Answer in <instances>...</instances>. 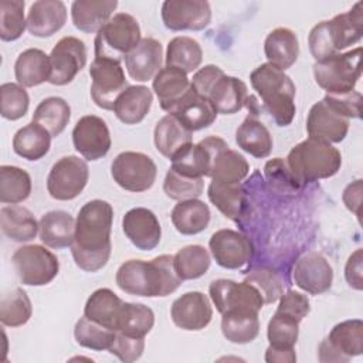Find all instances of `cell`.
Here are the masks:
<instances>
[{
	"mask_svg": "<svg viewBox=\"0 0 363 363\" xmlns=\"http://www.w3.org/2000/svg\"><path fill=\"white\" fill-rule=\"evenodd\" d=\"M116 330L108 329L98 322L86 318H79L74 328V336L79 346L91 350H109Z\"/></svg>",
	"mask_w": 363,
	"mask_h": 363,
	"instance_id": "obj_48",
	"label": "cell"
},
{
	"mask_svg": "<svg viewBox=\"0 0 363 363\" xmlns=\"http://www.w3.org/2000/svg\"><path fill=\"white\" fill-rule=\"evenodd\" d=\"M362 47L340 52L313 64L316 84L329 95H340L354 91L362 75L360 69Z\"/></svg>",
	"mask_w": 363,
	"mask_h": 363,
	"instance_id": "obj_6",
	"label": "cell"
},
{
	"mask_svg": "<svg viewBox=\"0 0 363 363\" xmlns=\"http://www.w3.org/2000/svg\"><path fill=\"white\" fill-rule=\"evenodd\" d=\"M299 320L275 311L267 326V337L269 346L279 349H292L299 336Z\"/></svg>",
	"mask_w": 363,
	"mask_h": 363,
	"instance_id": "obj_49",
	"label": "cell"
},
{
	"mask_svg": "<svg viewBox=\"0 0 363 363\" xmlns=\"http://www.w3.org/2000/svg\"><path fill=\"white\" fill-rule=\"evenodd\" d=\"M248 96L244 81L224 74L211 86L207 99L211 102L217 113L233 115L245 106Z\"/></svg>",
	"mask_w": 363,
	"mask_h": 363,
	"instance_id": "obj_26",
	"label": "cell"
},
{
	"mask_svg": "<svg viewBox=\"0 0 363 363\" xmlns=\"http://www.w3.org/2000/svg\"><path fill=\"white\" fill-rule=\"evenodd\" d=\"M33 315V305L23 288H14L0 301V322L3 326L18 328L26 325Z\"/></svg>",
	"mask_w": 363,
	"mask_h": 363,
	"instance_id": "obj_47",
	"label": "cell"
},
{
	"mask_svg": "<svg viewBox=\"0 0 363 363\" xmlns=\"http://www.w3.org/2000/svg\"><path fill=\"white\" fill-rule=\"evenodd\" d=\"M211 264L208 251L199 244L187 245L173 255V265L182 281L197 279L203 277Z\"/></svg>",
	"mask_w": 363,
	"mask_h": 363,
	"instance_id": "obj_44",
	"label": "cell"
},
{
	"mask_svg": "<svg viewBox=\"0 0 363 363\" xmlns=\"http://www.w3.org/2000/svg\"><path fill=\"white\" fill-rule=\"evenodd\" d=\"M203 61L200 44L187 35H179L169 41L166 50V65L182 69L186 74L196 71Z\"/></svg>",
	"mask_w": 363,
	"mask_h": 363,
	"instance_id": "obj_42",
	"label": "cell"
},
{
	"mask_svg": "<svg viewBox=\"0 0 363 363\" xmlns=\"http://www.w3.org/2000/svg\"><path fill=\"white\" fill-rule=\"evenodd\" d=\"M193 132L186 129L182 122L172 113L157 121L153 132V140L157 152L172 159L183 146L191 143Z\"/></svg>",
	"mask_w": 363,
	"mask_h": 363,
	"instance_id": "obj_35",
	"label": "cell"
},
{
	"mask_svg": "<svg viewBox=\"0 0 363 363\" xmlns=\"http://www.w3.org/2000/svg\"><path fill=\"white\" fill-rule=\"evenodd\" d=\"M286 166L303 184L335 176L340 170L342 155L332 143L308 138L289 150Z\"/></svg>",
	"mask_w": 363,
	"mask_h": 363,
	"instance_id": "obj_5",
	"label": "cell"
},
{
	"mask_svg": "<svg viewBox=\"0 0 363 363\" xmlns=\"http://www.w3.org/2000/svg\"><path fill=\"white\" fill-rule=\"evenodd\" d=\"M51 77L50 84L67 85L86 65L85 43L77 37H62L50 52Z\"/></svg>",
	"mask_w": 363,
	"mask_h": 363,
	"instance_id": "obj_16",
	"label": "cell"
},
{
	"mask_svg": "<svg viewBox=\"0 0 363 363\" xmlns=\"http://www.w3.org/2000/svg\"><path fill=\"white\" fill-rule=\"evenodd\" d=\"M343 203L350 210L354 213L357 218H360V206H362V179H357L352 182L350 184L346 186L342 194Z\"/></svg>",
	"mask_w": 363,
	"mask_h": 363,
	"instance_id": "obj_59",
	"label": "cell"
},
{
	"mask_svg": "<svg viewBox=\"0 0 363 363\" xmlns=\"http://www.w3.org/2000/svg\"><path fill=\"white\" fill-rule=\"evenodd\" d=\"M349 119L337 113L323 99L312 105L306 118L308 136L328 143L342 142L349 132Z\"/></svg>",
	"mask_w": 363,
	"mask_h": 363,
	"instance_id": "obj_22",
	"label": "cell"
},
{
	"mask_svg": "<svg viewBox=\"0 0 363 363\" xmlns=\"http://www.w3.org/2000/svg\"><path fill=\"white\" fill-rule=\"evenodd\" d=\"M160 14L172 31H200L211 21V7L206 0H166Z\"/></svg>",
	"mask_w": 363,
	"mask_h": 363,
	"instance_id": "obj_15",
	"label": "cell"
},
{
	"mask_svg": "<svg viewBox=\"0 0 363 363\" xmlns=\"http://www.w3.org/2000/svg\"><path fill=\"white\" fill-rule=\"evenodd\" d=\"M72 143L84 159L91 162L102 159L112 145L106 122L96 115L79 118L72 129Z\"/></svg>",
	"mask_w": 363,
	"mask_h": 363,
	"instance_id": "obj_18",
	"label": "cell"
},
{
	"mask_svg": "<svg viewBox=\"0 0 363 363\" xmlns=\"http://www.w3.org/2000/svg\"><path fill=\"white\" fill-rule=\"evenodd\" d=\"M363 35V3L357 1L349 11L312 27L308 44L315 61L340 54L359 43Z\"/></svg>",
	"mask_w": 363,
	"mask_h": 363,
	"instance_id": "obj_3",
	"label": "cell"
},
{
	"mask_svg": "<svg viewBox=\"0 0 363 363\" xmlns=\"http://www.w3.org/2000/svg\"><path fill=\"white\" fill-rule=\"evenodd\" d=\"M67 21V7L61 0H38L30 6L27 30L31 35L45 38L58 33Z\"/></svg>",
	"mask_w": 363,
	"mask_h": 363,
	"instance_id": "obj_24",
	"label": "cell"
},
{
	"mask_svg": "<svg viewBox=\"0 0 363 363\" xmlns=\"http://www.w3.org/2000/svg\"><path fill=\"white\" fill-rule=\"evenodd\" d=\"M145 350V337H133L121 332L115 333V339L109 352L125 363L136 362Z\"/></svg>",
	"mask_w": 363,
	"mask_h": 363,
	"instance_id": "obj_54",
	"label": "cell"
},
{
	"mask_svg": "<svg viewBox=\"0 0 363 363\" xmlns=\"http://www.w3.org/2000/svg\"><path fill=\"white\" fill-rule=\"evenodd\" d=\"M0 95V113L4 119L17 121L27 113L30 106V98L24 86L14 82L1 84Z\"/></svg>",
	"mask_w": 363,
	"mask_h": 363,
	"instance_id": "obj_52",
	"label": "cell"
},
{
	"mask_svg": "<svg viewBox=\"0 0 363 363\" xmlns=\"http://www.w3.org/2000/svg\"><path fill=\"white\" fill-rule=\"evenodd\" d=\"M122 230L126 238L142 251L155 250L162 237V227L156 214L145 207H135L125 213Z\"/></svg>",
	"mask_w": 363,
	"mask_h": 363,
	"instance_id": "obj_21",
	"label": "cell"
},
{
	"mask_svg": "<svg viewBox=\"0 0 363 363\" xmlns=\"http://www.w3.org/2000/svg\"><path fill=\"white\" fill-rule=\"evenodd\" d=\"M170 160V167L183 176L203 179L210 174L211 155L201 140L183 146Z\"/></svg>",
	"mask_w": 363,
	"mask_h": 363,
	"instance_id": "obj_39",
	"label": "cell"
},
{
	"mask_svg": "<svg viewBox=\"0 0 363 363\" xmlns=\"http://www.w3.org/2000/svg\"><path fill=\"white\" fill-rule=\"evenodd\" d=\"M170 218L174 228L180 234L196 235L208 227L211 213L204 201L199 199H190L179 201L173 207Z\"/></svg>",
	"mask_w": 363,
	"mask_h": 363,
	"instance_id": "obj_36",
	"label": "cell"
},
{
	"mask_svg": "<svg viewBox=\"0 0 363 363\" xmlns=\"http://www.w3.org/2000/svg\"><path fill=\"white\" fill-rule=\"evenodd\" d=\"M265 362L268 363H295L296 362V353L292 349H279L268 346L265 350Z\"/></svg>",
	"mask_w": 363,
	"mask_h": 363,
	"instance_id": "obj_60",
	"label": "cell"
},
{
	"mask_svg": "<svg viewBox=\"0 0 363 363\" xmlns=\"http://www.w3.org/2000/svg\"><path fill=\"white\" fill-rule=\"evenodd\" d=\"M277 311L286 313L296 320H302L311 311V302L309 298L298 291H286L279 296V303Z\"/></svg>",
	"mask_w": 363,
	"mask_h": 363,
	"instance_id": "obj_56",
	"label": "cell"
},
{
	"mask_svg": "<svg viewBox=\"0 0 363 363\" xmlns=\"http://www.w3.org/2000/svg\"><path fill=\"white\" fill-rule=\"evenodd\" d=\"M11 264L23 285L43 286L60 271V261L50 250L38 244L23 245L11 255Z\"/></svg>",
	"mask_w": 363,
	"mask_h": 363,
	"instance_id": "obj_8",
	"label": "cell"
},
{
	"mask_svg": "<svg viewBox=\"0 0 363 363\" xmlns=\"http://www.w3.org/2000/svg\"><path fill=\"white\" fill-rule=\"evenodd\" d=\"M169 113L174 115L190 132L208 128L218 115L211 102L206 96L196 92L193 86Z\"/></svg>",
	"mask_w": 363,
	"mask_h": 363,
	"instance_id": "obj_25",
	"label": "cell"
},
{
	"mask_svg": "<svg viewBox=\"0 0 363 363\" xmlns=\"http://www.w3.org/2000/svg\"><path fill=\"white\" fill-rule=\"evenodd\" d=\"M173 323L183 330H201L213 318V308L207 295L199 291L186 292L170 308Z\"/></svg>",
	"mask_w": 363,
	"mask_h": 363,
	"instance_id": "obj_20",
	"label": "cell"
},
{
	"mask_svg": "<svg viewBox=\"0 0 363 363\" xmlns=\"http://www.w3.org/2000/svg\"><path fill=\"white\" fill-rule=\"evenodd\" d=\"M208 247L216 262L225 269L242 268L254 255L251 240L242 233L230 228H221L213 233Z\"/></svg>",
	"mask_w": 363,
	"mask_h": 363,
	"instance_id": "obj_17",
	"label": "cell"
},
{
	"mask_svg": "<svg viewBox=\"0 0 363 363\" xmlns=\"http://www.w3.org/2000/svg\"><path fill=\"white\" fill-rule=\"evenodd\" d=\"M24 6L23 0L0 1V38L3 41H14L23 35L27 27Z\"/></svg>",
	"mask_w": 363,
	"mask_h": 363,
	"instance_id": "obj_50",
	"label": "cell"
},
{
	"mask_svg": "<svg viewBox=\"0 0 363 363\" xmlns=\"http://www.w3.org/2000/svg\"><path fill=\"white\" fill-rule=\"evenodd\" d=\"M116 285L129 295L167 296L183 282L173 265V255L163 254L150 261L129 259L116 271Z\"/></svg>",
	"mask_w": 363,
	"mask_h": 363,
	"instance_id": "obj_2",
	"label": "cell"
},
{
	"mask_svg": "<svg viewBox=\"0 0 363 363\" xmlns=\"http://www.w3.org/2000/svg\"><path fill=\"white\" fill-rule=\"evenodd\" d=\"M323 101L332 106L337 113L350 119H359L362 116V94L357 91H350L347 94L340 95H329L326 94Z\"/></svg>",
	"mask_w": 363,
	"mask_h": 363,
	"instance_id": "obj_55",
	"label": "cell"
},
{
	"mask_svg": "<svg viewBox=\"0 0 363 363\" xmlns=\"http://www.w3.org/2000/svg\"><path fill=\"white\" fill-rule=\"evenodd\" d=\"M345 278L350 288L363 289V250L357 248L349 258L345 267Z\"/></svg>",
	"mask_w": 363,
	"mask_h": 363,
	"instance_id": "obj_58",
	"label": "cell"
},
{
	"mask_svg": "<svg viewBox=\"0 0 363 363\" xmlns=\"http://www.w3.org/2000/svg\"><path fill=\"white\" fill-rule=\"evenodd\" d=\"M116 7V0H75L71 4V18L79 31L98 33Z\"/></svg>",
	"mask_w": 363,
	"mask_h": 363,
	"instance_id": "obj_27",
	"label": "cell"
},
{
	"mask_svg": "<svg viewBox=\"0 0 363 363\" xmlns=\"http://www.w3.org/2000/svg\"><path fill=\"white\" fill-rule=\"evenodd\" d=\"M111 174L113 182L123 190L140 193L149 190L157 176V167L153 159L142 152H122L112 164Z\"/></svg>",
	"mask_w": 363,
	"mask_h": 363,
	"instance_id": "obj_10",
	"label": "cell"
},
{
	"mask_svg": "<svg viewBox=\"0 0 363 363\" xmlns=\"http://www.w3.org/2000/svg\"><path fill=\"white\" fill-rule=\"evenodd\" d=\"M123 301L109 288L94 291L84 306V315L99 325L116 330Z\"/></svg>",
	"mask_w": 363,
	"mask_h": 363,
	"instance_id": "obj_38",
	"label": "cell"
},
{
	"mask_svg": "<svg viewBox=\"0 0 363 363\" xmlns=\"http://www.w3.org/2000/svg\"><path fill=\"white\" fill-rule=\"evenodd\" d=\"M71 118L69 104L61 96L44 98L33 113V122L44 126L51 136H58L64 132Z\"/></svg>",
	"mask_w": 363,
	"mask_h": 363,
	"instance_id": "obj_41",
	"label": "cell"
},
{
	"mask_svg": "<svg viewBox=\"0 0 363 363\" xmlns=\"http://www.w3.org/2000/svg\"><path fill=\"white\" fill-rule=\"evenodd\" d=\"M123 60L126 71L132 79L138 82L153 81L156 74L162 69V44L152 37L142 38L139 44L125 55Z\"/></svg>",
	"mask_w": 363,
	"mask_h": 363,
	"instance_id": "obj_23",
	"label": "cell"
},
{
	"mask_svg": "<svg viewBox=\"0 0 363 363\" xmlns=\"http://www.w3.org/2000/svg\"><path fill=\"white\" fill-rule=\"evenodd\" d=\"M51 133L41 125L30 122L20 128L13 138V150L26 160H40L51 147Z\"/></svg>",
	"mask_w": 363,
	"mask_h": 363,
	"instance_id": "obj_37",
	"label": "cell"
},
{
	"mask_svg": "<svg viewBox=\"0 0 363 363\" xmlns=\"http://www.w3.org/2000/svg\"><path fill=\"white\" fill-rule=\"evenodd\" d=\"M264 52L269 64L285 71L291 68L299 55L296 34L286 27L274 28L265 38Z\"/></svg>",
	"mask_w": 363,
	"mask_h": 363,
	"instance_id": "obj_31",
	"label": "cell"
},
{
	"mask_svg": "<svg viewBox=\"0 0 363 363\" xmlns=\"http://www.w3.org/2000/svg\"><path fill=\"white\" fill-rule=\"evenodd\" d=\"M211 155L208 177L220 183H241L248 172L247 159L234 149H230L227 142L220 136H207L201 140Z\"/></svg>",
	"mask_w": 363,
	"mask_h": 363,
	"instance_id": "obj_14",
	"label": "cell"
},
{
	"mask_svg": "<svg viewBox=\"0 0 363 363\" xmlns=\"http://www.w3.org/2000/svg\"><path fill=\"white\" fill-rule=\"evenodd\" d=\"M223 336L237 345L252 342L259 333L258 312L251 311H230L221 315Z\"/></svg>",
	"mask_w": 363,
	"mask_h": 363,
	"instance_id": "obj_40",
	"label": "cell"
},
{
	"mask_svg": "<svg viewBox=\"0 0 363 363\" xmlns=\"http://www.w3.org/2000/svg\"><path fill=\"white\" fill-rule=\"evenodd\" d=\"M208 294L211 302L221 315L230 311L259 312L265 305L258 289L245 281L235 282L224 278L216 279L210 284Z\"/></svg>",
	"mask_w": 363,
	"mask_h": 363,
	"instance_id": "obj_13",
	"label": "cell"
},
{
	"mask_svg": "<svg viewBox=\"0 0 363 363\" xmlns=\"http://www.w3.org/2000/svg\"><path fill=\"white\" fill-rule=\"evenodd\" d=\"M221 75H224V71L220 67L208 64V65H204L203 68L197 69L194 72L193 78L190 79V82H191V86L194 88L196 92H199L200 95L207 98L211 86L216 84V81Z\"/></svg>",
	"mask_w": 363,
	"mask_h": 363,
	"instance_id": "obj_57",
	"label": "cell"
},
{
	"mask_svg": "<svg viewBox=\"0 0 363 363\" xmlns=\"http://www.w3.org/2000/svg\"><path fill=\"white\" fill-rule=\"evenodd\" d=\"M89 179V169L84 159L68 155L51 167L47 177L48 194L60 201H68L82 193Z\"/></svg>",
	"mask_w": 363,
	"mask_h": 363,
	"instance_id": "obj_11",
	"label": "cell"
},
{
	"mask_svg": "<svg viewBox=\"0 0 363 363\" xmlns=\"http://www.w3.org/2000/svg\"><path fill=\"white\" fill-rule=\"evenodd\" d=\"M363 353V322L349 319L335 325L318 347L320 362L346 363Z\"/></svg>",
	"mask_w": 363,
	"mask_h": 363,
	"instance_id": "obj_12",
	"label": "cell"
},
{
	"mask_svg": "<svg viewBox=\"0 0 363 363\" xmlns=\"http://www.w3.org/2000/svg\"><path fill=\"white\" fill-rule=\"evenodd\" d=\"M257 115L258 113L250 112V115L237 128L235 142L244 152L257 159H264L269 156L274 140L269 130L261 121H258Z\"/></svg>",
	"mask_w": 363,
	"mask_h": 363,
	"instance_id": "obj_33",
	"label": "cell"
},
{
	"mask_svg": "<svg viewBox=\"0 0 363 363\" xmlns=\"http://www.w3.org/2000/svg\"><path fill=\"white\" fill-rule=\"evenodd\" d=\"M14 75L17 84L24 88H33L48 82L51 77L50 55L40 48H27L18 54L14 62Z\"/></svg>",
	"mask_w": 363,
	"mask_h": 363,
	"instance_id": "obj_32",
	"label": "cell"
},
{
	"mask_svg": "<svg viewBox=\"0 0 363 363\" xmlns=\"http://www.w3.org/2000/svg\"><path fill=\"white\" fill-rule=\"evenodd\" d=\"M250 81L278 126H288L295 116L296 88L291 77L278 67L265 62L257 67Z\"/></svg>",
	"mask_w": 363,
	"mask_h": 363,
	"instance_id": "obj_4",
	"label": "cell"
},
{
	"mask_svg": "<svg viewBox=\"0 0 363 363\" xmlns=\"http://www.w3.org/2000/svg\"><path fill=\"white\" fill-rule=\"evenodd\" d=\"M31 177L17 166L3 164L0 167V201L3 204H17L30 197Z\"/></svg>",
	"mask_w": 363,
	"mask_h": 363,
	"instance_id": "obj_46",
	"label": "cell"
},
{
	"mask_svg": "<svg viewBox=\"0 0 363 363\" xmlns=\"http://www.w3.org/2000/svg\"><path fill=\"white\" fill-rule=\"evenodd\" d=\"M152 88L159 98L160 108L167 113L190 91L191 82L186 72L174 67H163L152 81Z\"/></svg>",
	"mask_w": 363,
	"mask_h": 363,
	"instance_id": "obj_28",
	"label": "cell"
},
{
	"mask_svg": "<svg viewBox=\"0 0 363 363\" xmlns=\"http://www.w3.org/2000/svg\"><path fill=\"white\" fill-rule=\"evenodd\" d=\"M0 225L3 234L16 242H28L35 238L40 223L33 213L23 206H3L0 210Z\"/></svg>",
	"mask_w": 363,
	"mask_h": 363,
	"instance_id": "obj_34",
	"label": "cell"
},
{
	"mask_svg": "<svg viewBox=\"0 0 363 363\" xmlns=\"http://www.w3.org/2000/svg\"><path fill=\"white\" fill-rule=\"evenodd\" d=\"M112 221L113 208L105 200L95 199L79 208L71 245L77 267L86 272H96L106 265L112 251Z\"/></svg>",
	"mask_w": 363,
	"mask_h": 363,
	"instance_id": "obj_1",
	"label": "cell"
},
{
	"mask_svg": "<svg viewBox=\"0 0 363 363\" xmlns=\"http://www.w3.org/2000/svg\"><path fill=\"white\" fill-rule=\"evenodd\" d=\"M89 77L92 79L91 98L96 106L105 111H112L116 98L129 86L118 60L95 57L89 67Z\"/></svg>",
	"mask_w": 363,
	"mask_h": 363,
	"instance_id": "obj_9",
	"label": "cell"
},
{
	"mask_svg": "<svg viewBox=\"0 0 363 363\" xmlns=\"http://www.w3.org/2000/svg\"><path fill=\"white\" fill-rule=\"evenodd\" d=\"M292 278L295 285L302 291L311 295H319L330 289L333 269L322 254L309 251L295 262Z\"/></svg>",
	"mask_w": 363,
	"mask_h": 363,
	"instance_id": "obj_19",
	"label": "cell"
},
{
	"mask_svg": "<svg viewBox=\"0 0 363 363\" xmlns=\"http://www.w3.org/2000/svg\"><path fill=\"white\" fill-rule=\"evenodd\" d=\"M244 281L258 289L264 299V303H272L278 301L279 296L284 294V284L281 278L277 272L267 267L254 268L245 275Z\"/></svg>",
	"mask_w": 363,
	"mask_h": 363,
	"instance_id": "obj_53",
	"label": "cell"
},
{
	"mask_svg": "<svg viewBox=\"0 0 363 363\" xmlns=\"http://www.w3.org/2000/svg\"><path fill=\"white\" fill-rule=\"evenodd\" d=\"M204 189V180L189 177L177 173L172 167L167 170L164 182H163V191L172 200L183 201L190 199H197Z\"/></svg>",
	"mask_w": 363,
	"mask_h": 363,
	"instance_id": "obj_51",
	"label": "cell"
},
{
	"mask_svg": "<svg viewBox=\"0 0 363 363\" xmlns=\"http://www.w3.org/2000/svg\"><path fill=\"white\" fill-rule=\"evenodd\" d=\"M140 40L138 20L128 13H116L95 37V57L122 61Z\"/></svg>",
	"mask_w": 363,
	"mask_h": 363,
	"instance_id": "obj_7",
	"label": "cell"
},
{
	"mask_svg": "<svg viewBox=\"0 0 363 363\" xmlns=\"http://www.w3.org/2000/svg\"><path fill=\"white\" fill-rule=\"evenodd\" d=\"M155 325L153 311L143 303L123 302L116 332L133 337H145Z\"/></svg>",
	"mask_w": 363,
	"mask_h": 363,
	"instance_id": "obj_45",
	"label": "cell"
},
{
	"mask_svg": "<svg viewBox=\"0 0 363 363\" xmlns=\"http://www.w3.org/2000/svg\"><path fill=\"white\" fill-rule=\"evenodd\" d=\"M153 102V92L145 85H129L116 98L113 113L125 125H136L149 113Z\"/></svg>",
	"mask_w": 363,
	"mask_h": 363,
	"instance_id": "obj_29",
	"label": "cell"
},
{
	"mask_svg": "<svg viewBox=\"0 0 363 363\" xmlns=\"http://www.w3.org/2000/svg\"><path fill=\"white\" fill-rule=\"evenodd\" d=\"M210 201L224 214V217L238 221L244 208V190L240 183H220L211 180L207 189Z\"/></svg>",
	"mask_w": 363,
	"mask_h": 363,
	"instance_id": "obj_43",
	"label": "cell"
},
{
	"mask_svg": "<svg viewBox=\"0 0 363 363\" xmlns=\"http://www.w3.org/2000/svg\"><path fill=\"white\" fill-rule=\"evenodd\" d=\"M38 233L45 247L54 250L71 247L75 238V220L64 210L48 211L40 220Z\"/></svg>",
	"mask_w": 363,
	"mask_h": 363,
	"instance_id": "obj_30",
	"label": "cell"
}]
</instances>
